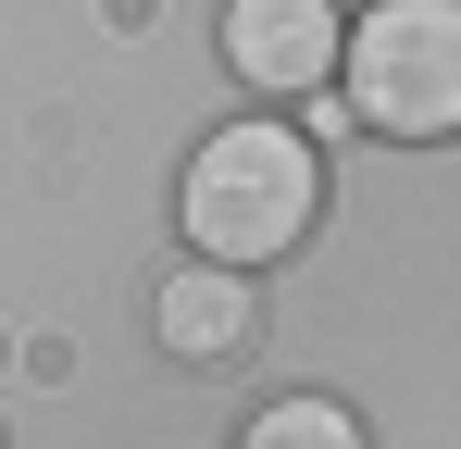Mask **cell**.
<instances>
[{
    "instance_id": "obj_1",
    "label": "cell",
    "mask_w": 461,
    "mask_h": 449,
    "mask_svg": "<svg viewBox=\"0 0 461 449\" xmlns=\"http://www.w3.org/2000/svg\"><path fill=\"white\" fill-rule=\"evenodd\" d=\"M175 213H187V250H200V262L262 275V262H287V250L312 237V213H324V162H312V138H287V125H225V138L187 150Z\"/></svg>"
},
{
    "instance_id": "obj_2",
    "label": "cell",
    "mask_w": 461,
    "mask_h": 449,
    "mask_svg": "<svg viewBox=\"0 0 461 449\" xmlns=\"http://www.w3.org/2000/svg\"><path fill=\"white\" fill-rule=\"evenodd\" d=\"M349 113L399 150L461 138V0H375L349 25Z\"/></svg>"
},
{
    "instance_id": "obj_3",
    "label": "cell",
    "mask_w": 461,
    "mask_h": 449,
    "mask_svg": "<svg viewBox=\"0 0 461 449\" xmlns=\"http://www.w3.org/2000/svg\"><path fill=\"white\" fill-rule=\"evenodd\" d=\"M349 63L337 38V0H225V75L249 100H300Z\"/></svg>"
},
{
    "instance_id": "obj_4",
    "label": "cell",
    "mask_w": 461,
    "mask_h": 449,
    "mask_svg": "<svg viewBox=\"0 0 461 449\" xmlns=\"http://www.w3.org/2000/svg\"><path fill=\"white\" fill-rule=\"evenodd\" d=\"M150 337H162V362H237L249 337H262V299H249V275H225V262H187V275H162L150 299Z\"/></svg>"
},
{
    "instance_id": "obj_5",
    "label": "cell",
    "mask_w": 461,
    "mask_h": 449,
    "mask_svg": "<svg viewBox=\"0 0 461 449\" xmlns=\"http://www.w3.org/2000/svg\"><path fill=\"white\" fill-rule=\"evenodd\" d=\"M237 449H375V437H362L349 399H262V412L237 425Z\"/></svg>"
}]
</instances>
